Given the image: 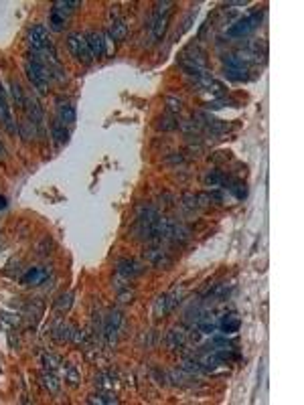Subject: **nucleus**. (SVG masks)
<instances>
[{
  "instance_id": "obj_1",
  "label": "nucleus",
  "mask_w": 304,
  "mask_h": 405,
  "mask_svg": "<svg viewBox=\"0 0 304 405\" xmlns=\"http://www.w3.org/2000/svg\"><path fill=\"white\" fill-rule=\"evenodd\" d=\"M25 73H27L31 85H33L39 93H45V91H47L49 79H51V71H49V67L39 59L37 53L29 55V59H27V63H25Z\"/></svg>"
},
{
  "instance_id": "obj_2",
  "label": "nucleus",
  "mask_w": 304,
  "mask_h": 405,
  "mask_svg": "<svg viewBox=\"0 0 304 405\" xmlns=\"http://www.w3.org/2000/svg\"><path fill=\"white\" fill-rule=\"evenodd\" d=\"M67 49L77 61H81L85 65H89L93 61V55H91V51L87 47L85 35H81V33H69L67 35Z\"/></svg>"
},
{
  "instance_id": "obj_3",
  "label": "nucleus",
  "mask_w": 304,
  "mask_h": 405,
  "mask_svg": "<svg viewBox=\"0 0 304 405\" xmlns=\"http://www.w3.org/2000/svg\"><path fill=\"white\" fill-rule=\"evenodd\" d=\"M171 11H173V3H159L155 17H152V33H155V39H163L171 21Z\"/></svg>"
},
{
  "instance_id": "obj_4",
  "label": "nucleus",
  "mask_w": 304,
  "mask_h": 405,
  "mask_svg": "<svg viewBox=\"0 0 304 405\" xmlns=\"http://www.w3.org/2000/svg\"><path fill=\"white\" fill-rule=\"evenodd\" d=\"M260 21H262V13H254V15L245 17V19H239V21H235V23L227 29V37H231V39H243V37H247L251 31L258 29Z\"/></svg>"
},
{
  "instance_id": "obj_5",
  "label": "nucleus",
  "mask_w": 304,
  "mask_h": 405,
  "mask_svg": "<svg viewBox=\"0 0 304 405\" xmlns=\"http://www.w3.org/2000/svg\"><path fill=\"white\" fill-rule=\"evenodd\" d=\"M223 63H225V77L231 79V81H245L247 79V63L243 59H239L237 55H225L223 57Z\"/></svg>"
},
{
  "instance_id": "obj_6",
  "label": "nucleus",
  "mask_w": 304,
  "mask_h": 405,
  "mask_svg": "<svg viewBox=\"0 0 304 405\" xmlns=\"http://www.w3.org/2000/svg\"><path fill=\"white\" fill-rule=\"evenodd\" d=\"M47 29L43 27V25H33L31 29H29V35H27V41H29V47L35 51V53H39V51H43V49H47Z\"/></svg>"
},
{
  "instance_id": "obj_7",
  "label": "nucleus",
  "mask_w": 304,
  "mask_h": 405,
  "mask_svg": "<svg viewBox=\"0 0 304 405\" xmlns=\"http://www.w3.org/2000/svg\"><path fill=\"white\" fill-rule=\"evenodd\" d=\"M0 122L5 124V128L15 134L17 132V126H15V120H13V113H11V105H9V97H7V91L0 83Z\"/></svg>"
},
{
  "instance_id": "obj_8",
  "label": "nucleus",
  "mask_w": 304,
  "mask_h": 405,
  "mask_svg": "<svg viewBox=\"0 0 304 405\" xmlns=\"http://www.w3.org/2000/svg\"><path fill=\"white\" fill-rule=\"evenodd\" d=\"M85 41H87V47H89L93 59L106 55V41H104V35H102V33H97V31H89V33L85 35Z\"/></svg>"
},
{
  "instance_id": "obj_9",
  "label": "nucleus",
  "mask_w": 304,
  "mask_h": 405,
  "mask_svg": "<svg viewBox=\"0 0 304 405\" xmlns=\"http://www.w3.org/2000/svg\"><path fill=\"white\" fill-rule=\"evenodd\" d=\"M57 120L63 122V124H69L73 126L75 120H77V113H75V105L71 101H63V99H57Z\"/></svg>"
},
{
  "instance_id": "obj_10",
  "label": "nucleus",
  "mask_w": 304,
  "mask_h": 405,
  "mask_svg": "<svg viewBox=\"0 0 304 405\" xmlns=\"http://www.w3.org/2000/svg\"><path fill=\"white\" fill-rule=\"evenodd\" d=\"M118 274L124 280H132V278L142 274V265L138 261H134V259H120L118 261Z\"/></svg>"
},
{
  "instance_id": "obj_11",
  "label": "nucleus",
  "mask_w": 304,
  "mask_h": 405,
  "mask_svg": "<svg viewBox=\"0 0 304 405\" xmlns=\"http://www.w3.org/2000/svg\"><path fill=\"white\" fill-rule=\"evenodd\" d=\"M108 31H110V37H112L114 41H124V39H126V33H128V27H126L124 19H120V17L116 15V17L110 21Z\"/></svg>"
},
{
  "instance_id": "obj_12",
  "label": "nucleus",
  "mask_w": 304,
  "mask_h": 405,
  "mask_svg": "<svg viewBox=\"0 0 304 405\" xmlns=\"http://www.w3.org/2000/svg\"><path fill=\"white\" fill-rule=\"evenodd\" d=\"M144 255H146V259H148L152 265H157V267H165V265L171 263V257H169L161 247H150Z\"/></svg>"
},
{
  "instance_id": "obj_13",
  "label": "nucleus",
  "mask_w": 304,
  "mask_h": 405,
  "mask_svg": "<svg viewBox=\"0 0 304 405\" xmlns=\"http://www.w3.org/2000/svg\"><path fill=\"white\" fill-rule=\"evenodd\" d=\"M120 322H122L120 312H112V314L108 316V322H106V326H104V334L108 336L110 342L116 340V334H118V330H120Z\"/></svg>"
},
{
  "instance_id": "obj_14",
  "label": "nucleus",
  "mask_w": 304,
  "mask_h": 405,
  "mask_svg": "<svg viewBox=\"0 0 304 405\" xmlns=\"http://www.w3.org/2000/svg\"><path fill=\"white\" fill-rule=\"evenodd\" d=\"M45 278H47V269L33 267V269H29V272L23 276V284H27V286H39V284L45 282Z\"/></svg>"
},
{
  "instance_id": "obj_15",
  "label": "nucleus",
  "mask_w": 304,
  "mask_h": 405,
  "mask_svg": "<svg viewBox=\"0 0 304 405\" xmlns=\"http://www.w3.org/2000/svg\"><path fill=\"white\" fill-rule=\"evenodd\" d=\"M239 326H241V320H239L235 314L223 316V318H221V322H219V328H221V332H223L225 336H229V334H235V332L239 330Z\"/></svg>"
},
{
  "instance_id": "obj_16",
  "label": "nucleus",
  "mask_w": 304,
  "mask_h": 405,
  "mask_svg": "<svg viewBox=\"0 0 304 405\" xmlns=\"http://www.w3.org/2000/svg\"><path fill=\"white\" fill-rule=\"evenodd\" d=\"M51 134H53V138H55L59 144H65V142L69 140V130H67L65 124L59 122V120H53V122H51Z\"/></svg>"
},
{
  "instance_id": "obj_17",
  "label": "nucleus",
  "mask_w": 304,
  "mask_h": 405,
  "mask_svg": "<svg viewBox=\"0 0 304 405\" xmlns=\"http://www.w3.org/2000/svg\"><path fill=\"white\" fill-rule=\"evenodd\" d=\"M25 105H27V109H29V118L33 120V124H35V126H41V124H43V109H41L39 101H37V99H25Z\"/></svg>"
},
{
  "instance_id": "obj_18",
  "label": "nucleus",
  "mask_w": 304,
  "mask_h": 405,
  "mask_svg": "<svg viewBox=\"0 0 304 405\" xmlns=\"http://www.w3.org/2000/svg\"><path fill=\"white\" fill-rule=\"evenodd\" d=\"M41 383H43L45 389H49V393H57L59 387H61V383H59V379H57V375H55L53 371L41 373Z\"/></svg>"
},
{
  "instance_id": "obj_19",
  "label": "nucleus",
  "mask_w": 304,
  "mask_h": 405,
  "mask_svg": "<svg viewBox=\"0 0 304 405\" xmlns=\"http://www.w3.org/2000/svg\"><path fill=\"white\" fill-rule=\"evenodd\" d=\"M75 7H79V3H65V0H59V3H55L53 5V13H57V15H61L63 19H67L73 11H75Z\"/></svg>"
},
{
  "instance_id": "obj_20",
  "label": "nucleus",
  "mask_w": 304,
  "mask_h": 405,
  "mask_svg": "<svg viewBox=\"0 0 304 405\" xmlns=\"http://www.w3.org/2000/svg\"><path fill=\"white\" fill-rule=\"evenodd\" d=\"M189 237H191V231H189L185 225H181V223H175V227H173V233H171V241H175V243H185Z\"/></svg>"
},
{
  "instance_id": "obj_21",
  "label": "nucleus",
  "mask_w": 304,
  "mask_h": 405,
  "mask_svg": "<svg viewBox=\"0 0 304 405\" xmlns=\"http://www.w3.org/2000/svg\"><path fill=\"white\" fill-rule=\"evenodd\" d=\"M167 344H169V349H181L183 344H185V332L183 330H179V328H175V330H171L169 332V336H167Z\"/></svg>"
},
{
  "instance_id": "obj_22",
  "label": "nucleus",
  "mask_w": 304,
  "mask_h": 405,
  "mask_svg": "<svg viewBox=\"0 0 304 405\" xmlns=\"http://www.w3.org/2000/svg\"><path fill=\"white\" fill-rule=\"evenodd\" d=\"M87 403L116 405V403H118V397H116V395H112V393H95V395H89V397H87Z\"/></svg>"
},
{
  "instance_id": "obj_23",
  "label": "nucleus",
  "mask_w": 304,
  "mask_h": 405,
  "mask_svg": "<svg viewBox=\"0 0 304 405\" xmlns=\"http://www.w3.org/2000/svg\"><path fill=\"white\" fill-rule=\"evenodd\" d=\"M65 23H67V19H63L61 15H57V13L51 11V17H49V29H51V31L61 33V31L65 29Z\"/></svg>"
},
{
  "instance_id": "obj_24",
  "label": "nucleus",
  "mask_w": 304,
  "mask_h": 405,
  "mask_svg": "<svg viewBox=\"0 0 304 405\" xmlns=\"http://www.w3.org/2000/svg\"><path fill=\"white\" fill-rule=\"evenodd\" d=\"M11 93H13L15 101H17V105L25 107V95H23V89H21V85L17 81H11Z\"/></svg>"
},
{
  "instance_id": "obj_25",
  "label": "nucleus",
  "mask_w": 304,
  "mask_h": 405,
  "mask_svg": "<svg viewBox=\"0 0 304 405\" xmlns=\"http://www.w3.org/2000/svg\"><path fill=\"white\" fill-rule=\"evenodd\" d=\"M225 185V177L219 175V172H209L205 177V187H221Z\"/></svg>"
},
{
  "instance_id": "obj_26",
  "label": "nucleus",
  "mask_w": 304,
  "mask_h": 405,
  "mask_svg": "<svg viewBox=\"0 0 304 405\" xmlns=\"http://www.w3.org/2000/svg\"><path fill=\"white\" fill-rule=\"evenodd\" d=\"M215 328H217V326H215V322H211V320H201V322H199V330L205 332V334H213Z\"/></svg>"
},
{
  "instance_id": "obj_27",
  "label": "nucleus",
  "mask_w": 304,
  "mask_h": 405,
  "mask_svg": "<svg viewBox=\"0 0 304 405\" xmlns=\"http://www.w3.org/2000/svg\"><path fill=\"white\" fill-rule=\"evenodd\" d=\"M43 363H45V367H47L49 371H53V369H57V365H59V359H57V357H53V355H43Z\"/></svg>"
},
{
  "instance_id": "obj_28",
  "label": "nucleus",
  "mask_w": 304,
  "mask_h": 405,
  "mask_svg": "<svg viewBox=\"0 0 304 405\" xmlns=\"http://www.w3.org/2000/svg\"><path fill=\"white\" fill-rule=\"evenodd\" d=\"M116 381H108V375H97L95 377V385H99L102 389H112Z\"/></svg>"
},
{
  "instance_id": "obj_29",
  "label": "nucleus",
  "mask_w": 304,
  "mask_h": 405,
  "mask_svg": "<svg viewBox=\"0 0 304 405\" xmlns=\"http://www.w3.org/2000/svg\"><path fill=\"white\" fill-rule=\"evenodd\" d=\"M167 103H169V111H181L183 107V101L177 97H167Z\"/></svg>"
},
{
  "instance_id": "obj_30",
  "label": "nucleus",
  "mask_w": 304,
  "mask_h": 405,
  "mask_svg": "<svg viewBox=\"0 0 304 405\" xmlns=\"http://www.w3.org/2000/svg\"><path fill=\"white\" fill-rule=\"evenodd\" d=\"M71 306V294H63L57 302V310H67Z\"/></svg>"
},
{
  "instance_id": "obj_31",
  "label": "nucleus",
  "mask_w": 304,
  "mask_h": 405,
  "mask_svg": "<svg viewBox=\"0 0 304 405\" xmlns=\"http://www.w3.org/2000/svg\"><path fill=\"white\" fill-rule=\"evenodd\" d=\"M167 310H169V306H167V296H161L159 302H157V314L161 316V314H165Z\"/></svg>"
},
{
  "instance_id": "obj_32",
  "label": "nucleus",
  "mask_w": 304,
  "mask_h": 405,
  "mask_svg": "<svg viewBox=\"0 0 304 405\" xmlns=\"http://www.w3.org/2000/svg\"><path fill=\"white\" fill-rule=\"evenodd\" d=\"M65 379L69 381V385H77V379H79V377H77V373H75L71 367H67V377H65Z\"/></svg>"
},
{
  "instance_id": "obj_33",
  "label": "nucleus",
  "mask_w": 304,
  "mask_h": 405,
  "mask_svg": "<svg viewBox=\"0 0 304 405\" xmlns=\"http://www.w3.org/2000/svg\"><path fill=\"white\" fill-rule=\"evenodd\" d=\"M7 197H0V209H7Z\"/></svg>"
},
{
  "instance_id": "obj_34",
  "label": "nucleus",
  "mask_w": 304,
  "mask_h": 405,
  "mask_svg": "<svg viewBox=\"0 0 304 405\" xmlns=\"http://www.w3.org/2000/svg\"><path fill=\"white\" fill-rule=\"evenodd\" d=\"M3 156H5V146L0 144V158H3Z\"/></svg>"
}]
</instances>
